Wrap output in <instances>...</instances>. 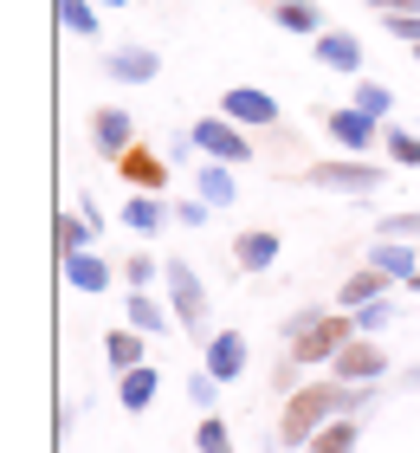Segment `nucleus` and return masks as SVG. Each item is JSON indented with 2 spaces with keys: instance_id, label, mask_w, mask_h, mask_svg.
I'll return each mask as SVG.
<instances>
[{
  "instance_id": "5",
  "label": "nucleus",
  "mask_w": 420,
  "mask_h": 453,
  "mask_svg": "<svg viewBox=\"0 0 420 453\" xmlns=\"http://www.w3.org/2000/svg\"><path fill=\"white\" fill-rule=\"evenodd\" d=\"M220 117H233L240 130H279V123H285L279 97H271V91H252V85H226Z\"/></svg>"
},
{
  "instance_id": "31",
  "label": "nucleus",
  "mask_w": 420,
  "mask_h": 453,
  "mask_svg": "<svg viewBox=\"0 0 420 453\" xmlns=\"http://www.w3.org/2000/svg\"><path fill=\"white\" fill-rule=\"evenodd\" d=\"M195 447H201V453H233V441H226V427H220L214 415H207V421L195 427Z\"/></svg>"
},
{
  "instance_id": "4",
  "label": "nucleus",
  "mask_w": 420,
  "mask_h": 453,
  "mask_svg": "<svg viewBox=\"0 0 420 453\" xmlns=\"http://www.w3.org/2000/svg\"><path fill=\"white\" fill-rule=\"evenodd\" d=\"M162 285H168V304H175L181 331H201V324H207V292H201L195 265H187V259H162Z\"/></svg>"
},
{
  "instance_id": "39",
  "label": "nucleus",
  "mask_w": 420,
  "mask_h": 453,
  "mask_svg": "<svg viewBox=\"0 0 420 453\" xmlns=\"http://www.w3.org/2000/svg\"><path fill=\"white\" fill-rule=\"evenodd\" d=\"M408 285H414V292H420V279H408Z\"/></svg>"
},
{
  "instance_id": "16",
  "label": "nucleus",
  "mask_w": 420,
  "mask_h": 453,
  "mask_svg": "<svg viewBox=\"0 0 420 453\" xmlns=\"http://www.w3.org/2000/svg\"><path fill=\"white\" fill-rule=\"evenodd\" d=\"M317 58L330 72H363V39L355 33H317Z\"/></svg>"
},
{
  "instance_id": "10",
  "label": "nucleus",
  "mask_w": 420,
  "mask_h": 453,
  "mask_svg": "<svg viewBox=\"0 0 420 453\" xmlns=\"http://www.w3.org/2000/svg\"><path fill=\"white\" fill-rule=\"evenodd\" d=\"M233 265H240V273H271V265H279V234H265V226L240 234L233 240Z\"/></svg>"
},
{
  "instance_id": "37",
  "label": "nucleus",
  "mask_w": 420,
  "mask_h": 453,
  "mask_svg": "<svg viewBox=\"0 0 420 453\" xmlns=\"http://www.w3.org/2000/svg\"><path fill=\"white\" fill-rule=\"evenodd\" d=\"M369 7H382V13H420V0H369Z\"/></svg>"
},
{
  "instance_id": "20",
  "label": "nucleus",
  "mask_w": 420,
  "mask_h": 453,
  "mask_svg": "<svg viewBox=\"0 0 420 453\" xmlns=\"http://www.w3.org/2000/svg\"><path fill=\"white\" fill-rule=\"evenodd\" d=\"M65 279H72V292H103V285H111V265L97 253H65Z\"/></svg>"
},
{
  "instance_id": "12",
  "label": "nucleus",
  "mask_w": 420,
  "mask_h": 453,
  "mask_svg": "<svg viewBox=\"0 0 420 453\" xmlns=\"http://www.w3.org/2000/svg\"><path fill=\"white\" fill-rule=\"evenodd\" d=\"M388 298V273L382 265H363L355 279H343V292H336V311H363V304Z\"/></svg>"
},
{
  "instance_id": "32",
  "label": "nucleus",
  "mask_w": 420,
  "mask_h": 453,
  "mask_svg": "<svg viewBox=\"0 0 420 453\" xmlns=\"http://www.w3.org/2000/svg\"><path fill=\"white\" fill-rule=\"evenodd\" d=\"M207 214H214V208H207L201 195H181V201H175V220H181V226H201Z\"/></svg>"
},
{
  "instance_id": "19",
  "label": "nucleus",
  "mask_w": 420,
  "mask_h": 453,
  "mask_svg": "<svg viewBox=\"0 0 420 453\" xmlns=\"http://www.w3.org/2000/svg\"><path fill=\"white\" fill-rule=\"evenodd\" d=\"M195 188H201L207 208H233V201H240V188H233V162H207V169L195 175Z\"/></svg>"
},
{
  "instance_id": "21",
  "label": "nucleus",
  "mask_w": 420,
  "mask_h": 453,
  "mask_svg": "<svg viewBox=\"0 0 420 453\" xmlns=\"http://www.w3.org/2000/svg\"><path fill=\"white\" fill-rule=\"evenodd\" d=\"M123 311H130V324H136L142 337H162V331H168V311H162L156 298H142V292H130V298H123Z\"/></svg>"
},
{
  "instance_id": "11",
  "label": "nucleus",
  "mask_w": 420,
  "mask_h": 453,
  "mask_svg": "<svg viewBox=\"0 0 420 453\" xmlns=\"http://www.w3.org/2000/svg\"><path fill=\"white\" fill-rule=\"evenodd\" d=\"M369 265H382L388 279H420V253H414L408 240H394V234H382V240L369 246Z\"/></svg>"
},
{
  "instance_id": "9",
  "label": "nucleus",
  "mask_w": 420,
  "mask_h": 453,
  "mask_svg": "<svg viewBox=\"0 0 420 453\" xmlns=\"http://www.w3.org/2000/svg\"><path fill=\"white\" fill-rule=\"evenodd\" d=\"M375 123H382V117H369L363 104H343V111H330V136H336V142H343V150H349V156H363V150H369V142H375V136H382V130H375Z\"/></svg>"
},
{
  "instance_id": "36",
  "label": "nucleus",
  "mask_w": 420,
  "mask_h": 453,
  "mask_svg": "<svg viewBox=\"0 0 420 453\" xmlns=\"http://www.w3.org/2000/svg\"><path fill=\"white\" fill-rule=\"evenodd\" d=\"M382 234H394V240H408V234H420V214H394Z\"/></svg>"
},
{
  "instance_id": "33",
  "label": "nucleus",
  "mask_w": 420,
  "mask_h": 453,
  "mask_svg": "<svg viewBox=\"0 0 420 453\" xmlns=\"http://www.w3.org/2000/svg\"><path fill=\"white\" fill-rule=\"evenodd\" d=\"M123 279H130V285H149V279H162V265H156L149 253H136L130 265H123Z\"/></svg>"
},
{
  "instance_id": "27",
  "label": "nucleus",
  "mask_w": 420,
  "mask_h": 453,
  "mask_svg": "<svg viewBox=\"0 0 420 453\" xmlns=\"http://www.w3.org/2000/svg\"><path fill=\"white\" fill-rule=\"evenodd\" d=\"M382 136H388V156L401 162V169H420V136L414 130H394V123H388Z\"/></svg>"
},
{
  "instance_id": "3",
  "label": "nucleus",
  "mask_w": 420,
  "mask_h": 453,
  "mask_svg": "<svg viewBox=\"0 0 420 453\" xmlns=\"http://www.w3.org/2000/svg\"><path fill=\"white\" fill-rule=\"evenodd\" d=\"M304 181L310 188H330V195H369V188H382V169L375 162H363V156H343V162H317V169H304Z\"/></svg>"
},
{
  "instance_id": "8",
  "label": "nucleus",
  "mask_w": 420,
  "mask_h": 453,
  "mask_svg": "<svg viewBox=\"0 0 420 453\" xmlns=\"http://www.w3.org/2000/svg\"><path fill=\"white\" fill-rule=\"evenodd\" d=\"M91 142H97V156L123 162V156L136 150V123H130V111H97V117H91Z\"/></svg>"
},
{
  "instance_id": "22",
  "label": "nucleus",
  "mask_w": 420,
  "mask_h": 453,
  "mask_svg": "<svg viewBox=\"0 0 420 453\" xmlns=\"http://www.w3.org/2000/svg\"><path fill=\"white\" fill-rule=\"evenodd\" d=\"M149 402H156V369H149V363H142V369H123V408L142 415Z\"/></svg>"
},
{
  "instance_id": "23",
  "label": "nucleus",
  "mask_w": 420,
  "mask_h": 453,
  "mask_svg": "<svg viewBox=\"0 0 420 453\" xmlns=\"http://www.w3.org/2000/svg\"><path fill=\"white\" fill-rule=\"evenodd\" d=\"M279 27H285V33H310V39H317V33H324V13L310 7V0H279Z\"/></svg>"
},
{
  "instance_id": "7",
  "label": "nucleus",
  "mask_w": 420,
  "mask_h": 453,
  "mask_svg": "<svg viewBox=\"0 0 420 453\" xmlns=\"http://www.w3.org/2000/svg\"><path fill=\"white\" fill-rule=\"evenodd\" d=\"M382 376H388V349L369 343L363 331L336 349V382H382Z\"/></svg>"
},
{
  "instance_id": "14",
  "label": "nucleus",
  "mask_w": 420,
  "mask_h": 453,
  "mask_svg": "<svg viewBox=\"0 0 420 453\" xmlns=\"http://www.w3.org/2000/svg\"><path fill=\"white\" fill-rule=\"evenodd\" d=\"M240 369H246V337H240V331H220V337H207V376L233 382Z\"/></svg>"
},
{
  "instance_id": "38",
  "label": "nucleus",
  "mask_w": 420,
  "mask_h": 453,
  "mask_svg": "<svg viewBox=\"0 0 420 453\" xmlns=\"http://www.w3.org/2000/svg\"><path fill=\"white\" fill-rule=\"evenodd\" d=\"M97 7H130V0H97Z\"/></svg>"
},
{
  "instance_id": "13",
  "label": "nucleus",
  "mask_w": 420,
  "mask_h": 453,
  "mask_svg": "<svg viewBox=\"0 0 420 453\" xmlns=\"http://www.w3.org/2000/svg\"><path fill=\"white\" fill-rule=\"evenodd\" d=\"M103 72H111V78H123V85H149V78L162 72V58H156L149 46H123V52H111V58H103Z\"/></svg>"
},
{
  "instance_id": "17",
  "label": "nucleus",
  "mask_w": 420,
  "mask_h": 453,
  "mask_svg": "<svg viewBox=\"0 0 420 453\" xmlns=\"http://www.w3.org/2000/svg\"><path fill=\"white\" fill-rule=\"evenodd\" d=\"M123 181L142 188V195H156V188H168V162L149 156V150H130V156H123Z\"/></svg>"
},
{
  "instance_id": "34",
  "label": "nucleus",
  "mask_w": 420,
  "mask_h": 453,
  "mask_svg": "<svg viewBox=\"0 0 420 453\" xmlns=\"http://www.w3.org/2000/svg\"><path fill=\"white\" fill-rule=\"evenodd\" d=\"M388 33L408 39V46H420V13H388Z\"/></svg>"
},
{
  "instance_id": "2",
  "label": "nucleus",
  "mask_w": 420,
  "mask_h": 453,
  "mask_svg": "<svg viewBox=\"0 0 420 453\" xmlns=\"http://www.w3.org/2000/svg\"><path fill=\"white\" fill-rule=\"evenodd\" d=\"M349 337H355V318H349V311H324L304 337H291L285 369H304V363H336V349H343Z\"/></svg>"
},
{
  "instance_id": "18",
  "label": "nucleus",
  "mask_w": 420,
  "mask_h": 453,
  "mask_svg": "<svg viewBox=\"0 0 420 453\" xmlns=\"http://www.w3.org/2000/svg\"><path fill=\"white\" fill-rule=\"evenodd\" d=\"M162 220H175V208H168V201L162 195H130V201H123V226H136V234H156V226Z\"/></svg>"
},
{
  "instance_id": "26",
  "label": "nucleus",
  "mask_w": 420,
  "mask_h": 453,
  "mask_svg": "<svg viewBox=\"0 0 420 453\" xmlns=\"http://www.w3.org/2000/svg\"><path fill=\"white\" fill-rule=\"evenodd\" d=\"M58 27L78 33V39H97V7L91 0H58Z\"/></svg>"
},
{
  "instance_id": "15",
  "label": "nucleus",
  "mask_w": 420,
  "mask_h": 453,
  "mask_svg": "<svg viewBox=\"0 0 420 453\" xmlns=\"http://www.w3.org/2000/svg\"><path fill=\"white\" fill-rule=\"evenodd\" d=\"M103 357H111V369L123 376V369H142V363H149V343H142V331H136V324H123V331H111V337H103Z\"/></svg>"
},
{
  "instance_id": "24",
  "label": "nucleus",
  "mask_w": 420,
  "mask_h": 453,
  "mask_svg": "<svg viewBox=\"0 0 420 453\" xmlns=\"http://www.w3.org/2000/svg\"><path fill=\"white\" fill-rule=\"evenodd\" d=\"M349 447H355V415H336L330 427L310 434V453H349Z\"/></svg>"
},
{
  "instance_id": "25",
  "label": "nucleus",
  "mask_w": 420,
  "mask_h": 453,
  "mask_svg": "<svg viewBox=\"0 0 420 453\" xmlns=\"http://www.w3.org/2000/svg\"><path fill=\"white\" fill-rule=\"evenodd\" d=\"M91 234H97L91 214H65L58 220V253H91Z\"/></svg>"
},
{
  "instance_id": "30",
  "label": "nucleus",
  "mask_w": 420,
  "mask_h": 453,
  "mask_svg": "<svg viewBox=\"0 0 420 453\" xmlns=\"http://www.w3.org/2000/svg\"><path fill=\"white\" fill-rule=\"evenodd\" d=\"M355 104H363L369 117H388L394 111V91L388 85H355Z\"/></svg>"
},
{
  "instance_id": "6",
  "label": "nucleus",
  "mask_w": 420,
  "mask_h": 453,
  "mask_svg": "<svg viewBox=\"0 0 420 453\" xmlns=\"http://www.w3.org/2000/svg\"><path fill=\"white\" fill-rule=\"evenodd\" d=\"M187 136H195V142H201V150L214 156V162H233V169L252 156V136H240V123H233V117H201Z\"/></svg>"
},
{
  "instance_id": "40",
  "label": "nucleus",
  "mask_w": 420,
  "mask_h": 453,
  "mask_svg": "<svg viewBox=\"0 0 420 453\" xmlns=\"http://www.w3.org/2000/svg\"><path fill=\"white\" fill-rule=\"evenodd\" d=\"M414 382H420V369H414Z\"/></svg>"
},
{
  "instance_id": "41",
  "label": "nucleus",
  "mask_w": 420,
  "mask_h": 453,
  "mask_svg": "<svg viewBox=\"0 0 420 453\" xmlns=\"http://www.w3.org/2000/svg\"><path fill=\"white\" fill-rule=\"evenodd\" d=\"M414 58H420V46H414Z\"/></svg>"
},
{
  "instance_id": "29",
  "label": "nucleus",
  "mask_w": 420,
  "mask_h": 453,
  "mask_svg": "<svg viewBox=\"0 0 420 453\" xmlns=\"http://www.w3.org/2000/svg\"><path fill=\"white\" fill-rule=\"evenodd\" d=\"M187 402H195V408H214V402H220V376L195 369V376H187Z\"/></svg>"
},
{
  "instance_id": "35",
  "label": "nucleus",
  "mask_w": 420,
  "mask_h": 453,
  "mask_svg": "<svg viewBox=\"0 0 420 453\" xmlns=\"http://www.w3.org/2000/svg\"><path fill=\"white\" fill-rule=\"evenodd\" d=\"M317 318H324V311H317V304H310V311H298V318H291V324H285V343H291V337H304V331H310V324H317Z\"/></svg>"
},
{
  "instance_id": "28",
  "label": "nucleus",
  "mask_w": 420,
  "mask_h": 453,
  "mask_svg": "<svg viewBox=\"0 0 420 453\" xmlns=\"http://www.w3.org/2000/svg\"><path fill=\"white\" fill-rule=\"evenodd\" d=\"M349 318H355V331H363V337H375V331H388L394 304H388V298H375V304H363V311H349Z\"/></svg>"
},
{
  "instance_id": "1",
  "label": "nucleus",
  "mask_w": 420,
  "mask_h": 453,
  "mask_svg": "<svg viewBox=\"0 0 420 453\" xmlns=\"http://www.w3.org/2000/svg\"><path fill=\"white\" fill-rule=\"evenodd\" d=\"M375 402V382H310L298 388V395L285 402V427H279V447H310V434L317 427H330L336 415H363V408Z\"/></svg>"
}]
</instances>
